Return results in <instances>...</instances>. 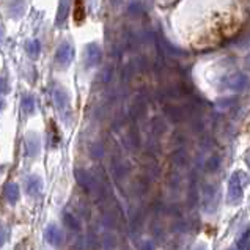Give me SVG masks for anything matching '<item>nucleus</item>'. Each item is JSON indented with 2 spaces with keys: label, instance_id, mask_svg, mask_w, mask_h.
I'll return each instance as SVG.
<instances>
[{
  "label": "nucleus",
  "instance_id": "nucleus-1",
  "mask_svg": "<svg viewBox=\"0 0 250 250\" xmlns=\"http://www.w3.org/2000/svg\"><path fill=\"white\" fill-rule=\"evenodd\" d=\"M73 55H74V51H73L71 43L65 41L57 47V52H55V61H57V65H60L61 68H65L71 63Z\"/></svg>",
  "mask_w": 250,
  "mask_h": 250
},
{
  "label": "nucleus",
  "instance_id": "nucleus-2",
  "mask_svg": "<svg viewBox=\"0 0 250 250\" xmlns=\"http://www.w3.org/2000/svg\"><path fill=\"white\" fill-rule=\"evenodd\" d=\"M46 239L47 242L51 244L54 247H59L61 241H63V235H61V230L57 227V225L51 223L49 227L46 228Z\"/></svg>",
  "mask_w": 250,
  "mask_h": 250
},
{
  "label": "nucleus",
  "instance_id": "nucleus-3",
  "mask_svg": "<svg viewBox=\"0 0 250 250\" xmlns=\"http://www.w3.org/2000/svg\"><path fill=\"white\" fill-rule=\"evenodd\" d=\"M41 189H43L41 178H38L36 175H30V176L26 179V191H27L29 195L38 197L40 193H41Z\"/></svg>",
  "mask_w": 250,
  "mask_h": 250
},
{
  "label": "nucleus",
  "instance_id": "nucleus-4",
  "mask_svg": "<svg viewBox=\"0 0 250 250\" xmlns=\"http://www.w3.org/2000/svg\"><path fill=\"white\" fill-rule=\"evenodd\" d=\"M5 197H7V202L15 205L17 200H19V187L15 183H10L5 187Z\"/></svg>",
  "mask_w": 250,
  "mask_h": 250
},
{
  "label": "nucleus",
  "instance_id": "nucleus-5",
  "mask_svg": "<svg viewBox=\"0 0 250 250\" xmlns=\"http://www.w3.org/2000/svg\"><path fill=\"white\" fill-rule=\"evenodd\" d=\"M74 22L76 24H82L85 21V3L84 0H76L74 2Z\"/></svg>",
  "mask_w": 250,
  "mask_h": 250
},
{
  "label": "nucleus",
  "instance_id": "nucleus-6",
  "mask_svg": "<svg viewBox=\"0 0 250 250\" xmlns=\"http://www.w3.org/2000/svg\"><path fill=\"white\" fill-rule=\"evenodd\" d=\"M26 143H27V154L29 156H35L36 153H38V149H40L38 137L33 135V134H30V135H27Z\"/></svg>",
  "mask_w": 250,
  "mask_h": 250
},
{
  "label": "nucleus",
  "instance_id": "nucleus-7",
  "mask_svg": "<svg viewBox=\"0 0 250 250\" xmlns=\"http://www.w3.org/2000/svg\"><path fill=\"white\" fill-rule=\"evenodd\" d=\"M68 8H70V0H61L60 7H59V13H57V22L59 24H61V22L66 19Z\"/></svg>",
  "mask_w": 250,
  "mask_h": 250
},
{
  "label": "nucleus",
  "instance_id": "nucleus-8",
  "mask_svg": "<svg viewBox=\"0 0 250 250\" xmlns=\"http://www.w3.org/2000/svg\"><path fill=\"white\" fill-rule=\"evenodd\" d=\"M22 109L26 114H33L35 110V99L33 96H26L22 99Z\"/></svg>",
  "mask_w": 250,
  "mask_h": 250
},
{
  "label": "nucleus",
  "instance_id": "nucleus-9",
  "mask_svg": "<svg viewBox=\"0 0 250 250\" xmlns=\"http://www.w3.org/2000/svg\"><path fill=\"white\" fill-rule=\"evenodd\" d=\"M27 52L32 55V57H36L40 52V43L36 41V40H32V41H29L27 43Z\"/></svg>",
  "mask_w": 250,
  "mask_h": 250
},
{
  "label": "nucleus",
  "instance_id": "nucleus-10",
  "mask_svg": "<svg viewBox=\"0 0 250 250\" xmlns=\"http://www.w3.org/2000/svg\"><path fill=\"white\" fill-rule=\"evenodd\" d=\"M65 222L68 223V227H70V228H77V225L74 223L76 221H74V219L71 217V214H65Z\"/></svg>",
  "mask_w": 250,
  "mask_h": 250
},
{
  "label": "nucleus",
  "instance_id": "nucleus-11",
  "mask_svg": "<svg viewBox=\"0 0 250 250\" xmlns=\"http://www.w3.org/2000/svg\"><path fill=\"white\" fill-rule=\"evenodd\" d=\"M7 90H8L7 82H5V79L0 77V93H7Z\"/></svg>",
  "mask_w": 250,
  "mask_h": 250
},
{
  "label": "nucleus",
  "instance_id": "nucleus-12",
  "mask_svg": "<svg viewBox=\"0 0 250 250\" xmlns=\"http://www.w3.org/2000/svg\"><path fill=\"white\" fill-rule=\"evenodd\" d=\"M5 239H7V235H5V230L0 227V247L5 244Z\"/></svg>",
  "mask_w": 250,
  "mask_h": 250
},
{
  "label": "nucleus",
  "instance_id": "nucleus-13",
  "mask_svg": "<svg viewBox=\"0 0 250 250\" xmlns=\"http://www.w3.org/2000/svg\"><path fill=\"white\" fill-rule=\"evenodd\" d=\"M2 107H3V103H2V101H0V109H2Z\"/></svg>",
  "mask_w": 250,
  "mask_h": 250
}]
</instances>
